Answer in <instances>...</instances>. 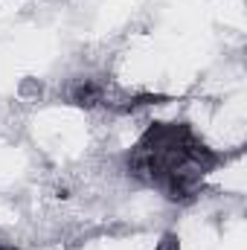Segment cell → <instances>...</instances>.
Returning a JSON list of instances; mask_svg holds the SVG:
<instances>
[{
  "instance_id": "6da1fadb",
  "label": "cell",
  "mask_w": 247,
  "mask_h": 250,
  "mask_svg": "<svg viewBox=\"0 0 247 250\" xmlns=\"http://www.w3.org/2000/svg\"><path fill=\"white\" fill-rule=\"evenodd\" d=\"M70 99H73V105H79V108H96V105L105 102V84L96 82V79H82V82L73 84Z\"/></svg>"
},
{
  "instance_id": "7a4b0ae2",
  "label": "cell",
  "mask_w": 247,
  "mask_h": 250,
  "mask_svg": "<svg viewBox=\"0 0 247 250\" xmlns=\"http://www.w3.org/2000/svg\"><path fill=\"white\" fill-rule=\"evenodd\" d=\"M154 250H181V239H178L175 233H166V236L154 245Z\"/></svg>"
},
{
  "instance_id": "3957f363",
  "label": "cell",
  "mask_w": 247,
  "mask_h": 250,
  "mask_svg": "<svg viewBox=\"0 0 247 250\" xmlns=\"http://www.w3.org/2000/svg\"><path fill=\"white\" fill-rule=\"evenodd\" d=\"M0 250H15V248H9V245H0Z\"/></svg>"
}]
</instances>
